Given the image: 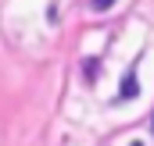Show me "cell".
Wrapping results in <instances>:
<instances>
[{"label": "cell", "mask_w": 154, "mask_h": 146, "mask_svg": "<svg viewBox=\"0 0 154 146\" xmlns=\"http://www.w3.org/2000/svg\"><path fill=\"white\" fill-rule=\"evenodd\" d=\"M129 146H143V143H129Z\"/></svg>", "instance_id": "obj_3"}, {"label": "cell", "mask_w": 154, "mask_h": 146, "mask_svg": "<svg viewBox=\"0 0 154 146\" xmlns=\"http://www.w3.org/2000/svg\"><path fill=\"white\" fill-rule=\"evenodd\" d=\"M111 4H115V0H93V11H108Z\"/></svg>", "instance_id": "obj_2"}, {"label": "cell", "mask_w": 154, "mask_h": 146, "mask_svg": "<svg viewBox=\"0 0 154 146\" xmlns=\"http://www.w3.org/2000/svg\"><path fill=\"white\" fill-rule=\"evenodd\" d=\"M140 93V86H136V72H125V78H122V89H118V100H133Z\"/></svg>", "instance_id": "obj_1"}]
</instances>
